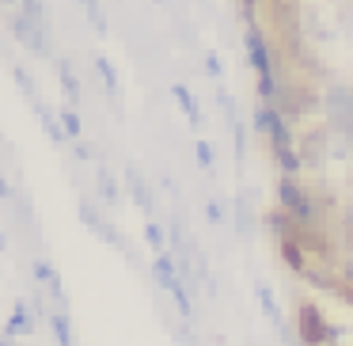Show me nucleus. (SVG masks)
I'll return each instance as SVG.
<instances>
[{"mask_svg": "<svg viewBox=\"0 0 353 346\" xmlns=\"http://www.w3.org/2000/svg\"><path fill=\"white\" fill-rule=\"evenodd\" d=\"M274 23L281 35V46L289 50V57H296L304 50V35H300V0H274Z\"/></svg>", "mask_w": 353, "mask_h": 346, "instance_id": "f03ea898", "label": "nucleus"}, {"mask_svg": "<svg viewBox=\"0 0 353 346\" xmlns=\"http://www.w3.org/2000/svg\"><path fill=\"white\" fill-rule=\"evenodd\" d=\"M323 107H327L330 130L342 133L345 141H353V88L334 84V88L327 92V99H323Z\"/></svg>", "mask_w": 353, "mask_h": 346, "instance_id": "20e7f679", "label": "nucleus"}, {"mask_svg": "<svg viewBox=\"0 0 353 346\" xmlns=\"http://www.w3.org/2000/svg\"><path fill=\"white\" fill-rule=\"evenodd\" d=\"M145 240H148V247H152L156 255H163L168 240H163V229H160V221H156V217H148V224H145Z\"/></svg>", "mask_w": 353, "mask_h": 346, "instance_id": "aec40b11", "label": "nucleus"}, {"mask_svg": "<svg viewBox=\"0 0 353 346\" xmlns=\"http://www.w3.org/2000/svg\"><path fill=\"white\" fill-rule=\"evenodd\" d=\"M23 16L34 19L39 27H46L50 31V19H46V8H42V0H23Z\"/></svg>", "mask_w": 353, "mask_h": 346, "instance_id": "5701e85b", "label": "nucleus"}, {"mask_svg": "<svg viewBox=\"0 0 353 346\" xmlns=\"http://www.w3.org/2000/svg\"><path fill=\"white\" fill-rule=\"evenodd\" d=\"M277 198H281L285 213H292L300 224H319V209L312 206V198H307L304 186H300L292 175H281V183H277Z\"/></svg>", "mask_w": 353, "mask_h": 346, "instance_id": "7ed1b4c3", "label": "nucleus"}, {"mask_svg": "<svg viewBox=\"0 0 353 346\" xmlns=\"http://www.w3.org/2000/svg\"><path fill=\"white\" fill-rule=\"evenodd\" d=\"M95 69H99V77L107 80V92H110V99L118 103V92H122V84H118V73H114V65H110L107 57H95Z\"/></svg>", "mask_w": 353, "mask_h": 346, "instance_id": "f3484780", "label": "nucleus"}, {"mask_svg": "<svg viewBox=\"0 0 353 346\" xmlns=\"http://www.w3.org/2000/svg\"><path fill=\"white\" fill-rule=\"evenodd\" d=\"M12 77H16V84L23 88L27 95H34V80L27 77V69H23V65H12Z\"/></svg>", "mask_w": 353, "mask_h": 346, "instance_id": "bb28decb", "label": "nucleus"}, {"mask_svg": "<svg viewBox=\"0 0 353 346\" xmlns=\"http://www.w3.org/2000/svg\"><path fill=\"white\" fill-rule=\"evenodd\" d=\"M274 156H277V168H281V175H292V179H296L300 164H304L296 148H285V153H274Z\"/></svg>", "mask_w": 353, "mask_h": 346, "instance_id": "6ab92c4d", "label": "nucleus"}, {"mask_svg": "<svg viewBox=\"0 0 353 346\" xmlns=\"http://www.w3.org/2000/svg\"><path fill=\"white\" fill-rule=\"evenodd\" d=\"M4 247H8V244H4V236H0V251H4Z\"/></svg>", "mask_w": 353, "mask_h": 346, "instance_id": "473e14b6", "label": "nucleus"}, {"mask_svg": "<svg viewBox=\"0 0 353 346\" xmlns=\"http://www.w3.org/2000/svg\"><path fill=\"white\" fill-rule=\"evenodd\" d=\"M46 320H50V327H54V338H57V346H72V331H69V312H50Z\"/></svg>", "mask_w": 353, "mask_h": 346, "instance_id": "dca6fc26", "label": "nucleus"}, {"mask_svg": "<svg viewBox=\"0 0 353 346\" xmlns=\"http://www.w3.org/2000/svg\"><path fill=\"white\" fill-rule=\"evenodd\" d=\"M31 270H34V282H39V285H46V289H50V297H54L57 305H61L57 312H65V285H61V274H57V270L50 267L46 259H34V267H31Z\"/></svg>", "mask_w": 353, "mask_h": 346, "instance_id": "0eeeda50", "label": "nucleus"}, {"mask_svg": "<svg viewBox=\"0 0 353 346\" xmlns=\"http://www.w3.org/2000/svg\"><path fill=\"white\" fill-rule=\"evenodd\" d=\"M12 31H16V39L23 42L27 50L50 57V31H46V27H39L34 19H27L23 12H16V16H12Z\"/></svg>", "mask_w": 353, "mask_h": 346, "instance_id": "423d86ee", "label": "nucleus"}, {"mask_svg": "<svg viewBox=\"0 0 353 346\" xmlns=\"http://www.w3.org/2000/svg\"><path fill=\"white\" fill-rule=\"evenodd\" d=\"M152 274H156V282H160L168 293L179 285V267H175V259H171L168 251H163V255H156V259H152Z\"/></svg>", "mask_w": 353, "mask_h": 346, "instance_id": "9b49d317", "label": "nucleus"}, {"mask_svg": "<svg viewBox=\"0 0 353 346\" xmlns=\"http://www.w3.org/2000/svg\"><path fill=\"white\" fill-rule=\"evenodd\" d=\"M277 247H281V259L289 262V270H296V274H307V262H304V251H300V244H292V240H277Z\"/></svg>", "mask_w": 353, "mask_h": 346, "instance_id": "2eb2a0df", "label": "nucleus"}, {"mask_svg": "<svg viewBox=\"0 0 353 346\" xmlns=\"http://www.w3.org/2000/svg\"><path fill=\"white\" fill-rule=\"evenodd\" d=\"M205 213H209V221H213V224H221V221H224V209H221V202H216V198H209Z\"/></svg>", "mask_w": 353, "mask_h": 346, "instance_id": "cd10ccee", "label": "nucleus"}, {"mask_svg": "<svg viewBox=\"0 0 353 346\" xmlns=\"http://www.w3.org/2000/svg\"><path fill=\"white\" fill-rule=\"evenodd\" d=\"M232 133H236V153H239V160H243V153H247V126L239 122V118H232Z\"/></svg>", "mask_w": 353, "mask_h": 346, "instance_id": "393cba45", "label": "nucleus"}, {"mask_svg": "<svg viewBox=\"0 0 353 346\" xmlns=\"http://www.w3.org/2000/svg\"><path fill=\"white\" fill-rule=\"evenodd\" d=\"M296 331H300V346H334L338 343V327L323 320L319 305L304 300L296 308Z\"/></svg>", "mask_w": 353, "mask_h": 346, "instance_id": "f257e3e1", "label": "nucleus"}, {"mask_svg": "<svg viewBox=\"0 0 353 346\" xmlns=\"http://www.w3.org/2000/svg\"><path fill=\"white\" fill-rule=\"evenodd\" d=\"M247 217H251L247 213V198H236V229L243 232V236L251 232V221H247Z\"/></svg>", "mask_w": 353, "mask_h": 346, "instance_id": "b1692460", "label": "nucleus"}, {"mask_svg": "<svg viewBox=\"0 0 353 346\" xmlns=\"http://www.w3.org/2000/svg\"><path fill=\"white\" fill-rule=\"evenodd\" d=\"M54 65H57V80H61L65 95H69V107H77V103H80V80H77V73L69 69V61H54Z\"/></svg>", "mask_w": 353, "mask_h": 346, "instance_id": "4468645a", "label": "nucleus"}, {"mask_svg": "<svg viewBox=\"0 0 353 346\" xmlns=\"http://www.w3.org/2000/svg\"><path fill=\"white\" fill-rule=\"evenodd\" d=\"M194 153H198V164L201 168H213V145H209V141H198V145H194Z\"/></svg>", "mask_w": 353, "mask_h": 346, "instance_id": "a878e982", "label": "nucleus"}, {"mask_svg": "<svg viewBox=\"0 0 353 346\" xmlns=\"http://www.w3.org/2000/svg\"><path fill=\"white\" fill-rule=\"evenodd\" d=\"M300 160L304 164H323V156H327V130H312V133H304V141H300Z\"/></svg>", "mask_w": 353, "mask_h": 346, "instance_id": "6e6552de", "label": "nucleus"}, {"mask_svg": "<svg viewBox=\"0 0 353 346\" xmlns=\"http://www.w3.org/2000/svg\"><path fill=\"white\" fill-rule=\"evenodd\" d=\"M61 130H65V137H69V141H80V130H84V122H80L77 107H65V110H61Z\"/></svg>", "mask_w": 353, "mask_h": 346, "instance_id": "a211bd4d", "label": "nucleus"}, {"mask_svg": "<svg viewBox=\"0 0 353 346\" xmlns=\"http://www.w3.org/2000/svg\"><path fill=\"white\" fill-rule=\"evenodd\" d=\"M205 69H209V77H221V57H216V54H205Z\"/></svg>", "mask_w": 353, "mask_h": 346, "instance_id": "c85d7f7f", "label": "nucleus"}, {"mask_svg": "<svg viewBox=\"0 0 353 346\" xmlns=\"http://www.w3.org/2000/svg\"><path fill=\"white\" fill-rule=\"evenodd\" d=\"M34 331V320H31V305L27 300H19L16 305V312L8 316V323H4V335L8 338H16V335H31Z\"/></svg>", "mask_w": 353, "mask_h": 346, "instance_id": "9d476101", "label": "nucleus"}, {"mask_svg": "<svg viewBox=\"0 0 353 346\" xmlns=\"http://www.w3.org/2000/svg\"><path fill=\"white\" fill-rule=\"evenodd\" d=\"M99 194H103L107 206H114V202H118V186H114V179H110L107 168H99Z\"/></svg>", "mask_w": 353, "mask_h": 346, "instance_id": "4be33fe9", "label": "nucleus"}, {"mask_svg": "<svg viewBox=\"0 0 353 346\" xmlns=\"http://www.w3.org/2000/svg\"><path fill=\"white\" fill-rule=\"evenodd\" d=\"M125 186H130V194H133V202H137L145 213H152V194H148V183H145V175H141V168H125Z\"/></svg>", "mask_w": 353, "mask_h": 346, "instance_id": "1a4fd4ad", "label": "nucleus"}, {"mask_svg": "<svg viewBox=\"0 0 353 346\" xmlns=\"http://www.w3.org/2000/svg\"><path fill=\"white\" fill-rule=\"evenodd\" d=\"M315 107H319V99L312 95V88L292 84V80H281V88H277V115H281V118L312 115Z\"/></svg>", "mask_w": 353, "mask_h": 346, "instance_id": "39448f33", "label": "nucleus"}, {"mask_svg": "<svg viewBox=\"0 0 353 346\" xmlns=\"http://www.w3.org/2000/svg\"><path fill=\"white\" fill-rule=\"evenodd\" d=\"M171 95H175V103L183 107L186 122H190V126H201V107H198V99H194L190 88H186V84H171Z\"/></svg>", "mask_w": 353, "mask_h": 346, "instance_id": "f8f14e48", "label": "nucleus"}, {"mask_svg": "<svg viewBox=\"0 0 353 346\" xmlns=\"http://www.w3.org/2000/svg\"><path fill=\"white\" fill-rule=\"evenodd\" d=\"M77 160H92V148H88L84 141H77Z\"/></svg>", "mask_w": 353, "mask_h": 346, "instance_id": "7c9ffc66", "label": "nucleus"}, {"mask_svg": "<svg viewBox=\"0 0 353 346\" xmlns=\"http://www.w3.org/2000/svg\"><path fill=\"white\" fill-rule=\"evenodd\" d=\"M342 232H350V240H353V206L342 213Z\"/></svg>", "mask_w": 353, "mask_h": 346, "instance_id": "c756f323", "label": "nucleus"}, {"mask_svg": "<svg viewBox=\"0 0 353 346\" xmlns=\"http://www.w3.org/2000/svg\"><path fill=\"white\" fill-rule=\"evenodd\" d=\"M254 293H259V305H262V312H266V320H270V323H274V327L285 335L281 308H277V300H274V293H270V285H254Z\"/></svg>", "mask_w": 353, "mask_h": 346, "instance_id": "ddd939ff", "label": "nucleus"}, {"mask_svg": "<svg viewBox=\"0 0 353 346\" xmlns=\"http://www.w3.org/2000/svg\"><path fill=\"white\" fill-rule=\"evenodd\" d=\"M80 4H84V12H88V19H92L95 31L107 35V16H103V4H99V0H80Z\"/></svg>", "mask_w": 353, "mask_h": 346, "instance_id": "412c9836", "label": "nucleus"}, {"mask_svg": "<svg viewBox=\"0 0 353 346\" xmlns=\"http://www.w3.org/2000/svg\"><path fill=\"white\" fill-rule=\"evenodd\" d=\"M0 198H4V202L12 198V191H8V179H4V175H0Z\"/></svg>", "mask_w": 353, "mask_h": 346, "instance_id": "2f4dec72", "label": "nucleus"}]
</instances>
